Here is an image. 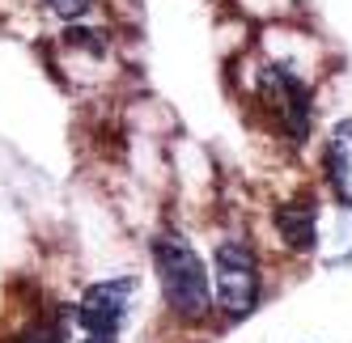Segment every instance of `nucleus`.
<instances>
[{
	"label": "nucleus",
	"mask_w": 352,
	"mask_h": 343,
	"mask_svg": "<svg viewBox=\"0 0 352 343\" xmlns=\"http://www.w3.org/2000/svg\"><path fill=\"white\" fill-rule=\"evenodd\" d=\"M89 5H94V0H47V9H52L56 17H64V21L85 17V13H89Z\"/></svg>",
	"instance_id": "nucleus-7"
},
{
	"label": "nucleus",
	"mask_w": 352,
	"mask_h": 343,
	"mask_svg": "<svg viewBox=\"0 0 352 343\" xmlns=\"http://www.w3.org/2000/svg\"><path fill=\"white\" fill-rule=\"evenodd\" d=\"M276 233H280V241L289 250H297V255L314 250V241H318V212H314V204L310 200L280 204L276 208Z\"/></svg>",
	"instance_id": "nucleus-4"
},
{
	"label": "nucleus",
	"mask_w": 352,
	"mask_h": 343,
	"mask_svg": "<svg viewBox=\"0 0 352 343\" xmlns=\"http://www.w3.org/2000/svg\"><path fill=\"white\" fill-rule=\"evenodd\" d=\"M212 267H217L212 301L230 318H246L259 305V263H255V250H250L246 241H221Z\"/></svg>",
	"instance_id": "nucleus-2"
},
{
	"label": "nucleus",
	"mask_w": 352,
	"mask_h": 343,
	"mask_svg": "<svg viewBox=\"0 0 352 343\" xmlns=\"http://www.w3.org/2000/svg\"><path fill=\"white\" fill-rule=\"evenodd\" d=\"M327 174H331L340 204H352V119H344L331 132V144H327Z\"/></svg>",
	"instance_id": "nucleus-5"
},
{
	"label": "nucleus",
	"mask_w": 352,
	"mask_h": 343,
	"mask_svg": "<svg viewBox=\"0 0 352 343\" xmlns=\"http://www.w3.org/2000/svg\"><path fill=\"white\" fill-rule=\"evenodd\" d=\"M13 343H64V331H60V318H34L17 331Z\"/></svg>",
	"instance_id": "nucleus-6"
},
{
	"label": "nucleus",
	"mask_w": 352,
	"mask_h": 343,
	"mask_svg": "<svg viewBox=\"0 0 352 343\" xmlns=\"http://www.w3.org/2000/svg\"><path fill=\"white\" fill-rule=\"evenodd\" d=\"M259 89H263V102L276 110V119H280V128L293 140H306L310 136V89L280 64H272L263 72Z\"/></svg>",
	"instance_id": "nucleus-3"
},
{
	"label": "nucleus",
	"mask_w": 352,
	"mask_h": 343,
	"mask_svg": "<svg viewBox=\"0 0 352 343\" xmlns=\"http://www.w3.org/2000/svg\"><path fill=\"white\" fill-rule=\"evenodd\" d=\"M153 267L170 314L183 318V322H204L212 314V280L204 272V259L195 255V246L179 229H166L153 237Z\"/></svg>",
	"instance_id": "nucleus-1"
}]
</instances>
